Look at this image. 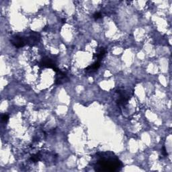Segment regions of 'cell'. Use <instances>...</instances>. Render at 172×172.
Wrapping results in <instances>:
<instances>
[{"label":"cell","mask_w":172,"mask_h":172,"mask_svg":"<svg viewBox=\"0 0 172 172\" xmlns=\"http://www.w3.org/2000/svg\"><path fill=\"white\" fill-rule=\"evenodd\" d=\"M96 157L94 167L96 171L114 172L122 169V163L114 153H98Z\"/></svg>","instance_id":"1"},{"label":"cell","mask_w":172,"mask_h":172,"mask_svg":"<svg viewBox=\"0 0 172 172\" xmlns=\"http://www.w3.org/2000/svg\"><path fill=\"white\" fill-rule=\"evenodd\" d=\"M117 93L118 94V100H117L118 105H119V106L126 105L130 98V93H128V91H125L122 89L118 90Z\"/></svg>","instance_id":"2"},{"label":"cell","mask_w":172,"mask_h":172,"mask_svg":"<svg viewBox=\"0 0 172 172\" xmlns=\"http://www.w3.org/2000/svg\"><path fill=\"white\" fill-rule=\"evenodd\" d=\"M26 43L29 46H34L38 44L40 40V35L38 32H31L30 34L25 39Z\"/></svg>","instance_id":"3"},{"label":"cell","mask_w":172,"mask_h":172,"mask_svg":"<svg viewBox=\"0 0 172 172\" xmlns=\"http://www.w3.org/2000/svg\"><path fill=\"white\" fill-rule=\"evenodd\" d=\"M10 42L13 46L17 48L23 47L26 44L25 39L19 35L13 36L10 39Z\"/></svg>","instance_id":"4"},{"label":"cell","mask_w":172,"mask_h":172,"mask_svg":"<svg viewBox=\"0 0 172 172\" xmlns=\"http://www.w3.org/2000/svg\"><path fill=\"white\" fill-rule=\"evenodd\" d=\"M56 79H55V83L57 85H61L63 83H65L69 80L67 76L63 72L59 71L57 72V75H56Z\"/></svg>","instance_id":"5"},{"label":"cell","mask_w":172,"mask_h":172,"mask_svg":"<svg viewBox=\"0 0 172 172\" xmlns=\"http://www.w3.org/2000/svg\"><path fill=\"white\" fill-rule=\"evenodd\" d=\"M40 65L43 67L46 68H52L53 70L57 68L55 63L52 61V59H50L48 57H45L43 59H42L41 62L40 63Z\"/></svg>","instance_id":"6"},{"label":"cell","mask_w":172,"mask_h":172,"mask_svg":"<svg viewBox=\"0 0 172 172\" xmlns=\"http://www.w3.org/2000/svg\"><path fill=\"white\" fill-rule=\"evenodd\" d=\"M100 67V61H96L94 64H92L91 65L88 66L86 69V72L87 73H94L95 71H96L97 69H99V67Z\"/></svg>","instance_id":"7"},{"label":"cell","mask_w":172,"mask_h":172,"mask_svg":"<svg viewBox=\"0 0 172 172\" xmlns=\"http://www.w3.org/2000/svg\"><path fill=\"white\" fill-rule=\"evenodd\" d=\"M97 52L94 55V57L97 59V61H100L105 56L106 51L104 47H100L97 49Z\"/></svg>","instance_id":"8"},{"label":"cell","mask_w":172,"mask_h":172,"mask_svg":"<svg viewBox=\"0 0 172 172\" xmlns=\"http://www.w3.org/2000/svg\"><path fill=\"white\" fill-rule=\"evenodd\" d=\"M40 159V155L39 154L33 155H32L30 157V160L34 163L38 162Z\"/></svg>","instance_id":"9"},{"label":"cell","mask_w":172,"mask_h":172,"mask_svg":"<svg viewBox=\"0 0 172 172\" xmlns=\"http://www.w3.org/2000/svg\"><path fill=\"white\" fill-rule=\"evenodd\" d=\"M94 18V19L95 20H98L100 19V18H102V15H101V13H99V12H96L94 14V16H93Z\"/></svg>","instance_id":"10"},{"label":"cell","mask_w":172,"mask_h":172,"mask_svg":"<svg viewBox=\"0 0 172 172\" xmlns=\"http://www.w3.org/2000/svg\"><path fill=\"white\" fill-rule=\"evenodd\" d=\"M2 119L3 121H4V122H7L8 120V119H9V117H8V116L7 114H4V115L2 116Z\"/></svg>","instance_id":"11"},{"label":"cell","mask_w":172,"mask_h":172,"mask_svg":"<svg viewBox=\"0 0 172 172\" xmlns=\"http://www.w3.org/2000/svg\"><path fill=\"white\" fill-rule=\"evenodd\" d=\"M65 21H66L65 19H63V20H62V22H63V23H65Z\"/></svg>","instance_id":"12"}]
</instances>
